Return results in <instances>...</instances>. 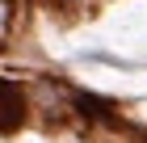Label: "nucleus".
<instances>
[{
  "label": "nucleus",
  "instance_id": "f257e3e1",
  "mask_svg": "<svg viewBox=\"0 0 147 143\" xmlns=\"http://www.w3.org/2000/svg\"><path fill=\"white\" fill-rule=\"evenodd\" d=\"M76 110L80 114H88V118H109V101H97V97H76Z\"/></svg>",
  "mask_w": 147,
  "mask_h": 143
},
{
  "label": "nucleus",
  "instance_id": "f03ea898",
  "mask_svg": "<svg viewBox=\"0 0 147 143\" xmlns=\"http://www.w3.org/2000/svg\"><path fill=\"white\" fill-rule=\"evenodd\" d=\"M4 131H9L13 126V118H21V105H17V101H13V80H4Z\"/></svg>",
  "mask_w": 147,
  "mask_h": 143
}]
</instances>
